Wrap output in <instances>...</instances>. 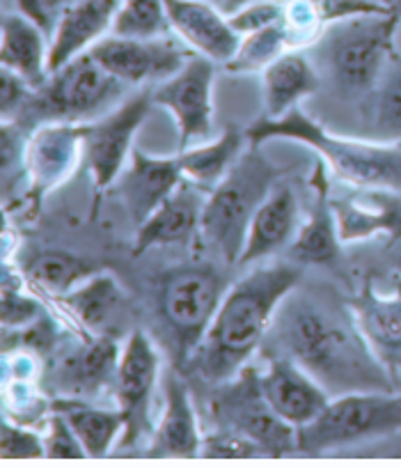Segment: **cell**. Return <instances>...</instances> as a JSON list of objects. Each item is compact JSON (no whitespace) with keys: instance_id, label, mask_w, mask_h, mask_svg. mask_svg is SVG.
Returning a JSON list of instances; mask_svg holds the SVG:
<instances>
[{"instance_id":"15","label":"cell","mask_w":401,"mask_h":468,"mask_svg":"<svg viewBox=\"0 0 401 468\" xmlns=\"http://www.w3.org/2000/svg\"><path fill=\"white\" fill-rule=\"evenodd\" d=\"M83 156V127L79 124H47L26 143V175L35 200L60 186Z\"/></svg>"},{"instance_id":"39","label":"cell","mask_w":401,"mask_h":468,"mask_svg":"<svg viewBox=\"0 0 401 468\" xmlns=\"http://www.w3.org/2000/svg\"><path fill=\"white\" fill-rule=\"evenodd\" d=\"M0 314H3V328H21L28 326L37 317H42L39 303L33 296H26L19 292V285H10V281H3V301H0Z\"/></svg>"},{"instance_id":"37","label":"cell","mask_w":401,"mask_h":468,"mask_svg":"<svg viewBox=\"0 0 401 468\" xmlns=\"http://www.w3.org/2000/svg\"><path fill=\"white\" fill-rule=\"evenodd\" d=\"M44 448H47V459H85L83 443L76 436V431L71 430V425L67 422V418L62 413L53 411L48 418V430L44 436Z\"/></svg>"},{"instance_id":"38","label":"cell","mask_w":401,"mask_h":468,"mask_svg":"<svg viewBox=\"0 0 401 468\" xmlns=\"http://www.w3.org/2000/svg\"><path fill=\"white\" fill-rule=\"evenodd\" d=\"M287 21V3H278V0H269V3H250V5L238 7L232 12L229 24L238 35H248L252 30L266 28V26L280 24Z\"/></svg>"},{"instance_id":"33","label":"cell","mask_w":401,"mask_h":468,"mask_svg":"<svg viewBox=\"0 0 401 468\" xmlns=\"http://www.w3.org/2000/svg\"><path fill=\"white\" fill-rule=\"evenodd\" d=\"M170 28L165 0H121L112 24L120 37H159Z\"/></svg>"},{"instance_id":"29","label":"cell","mask_w":401,"mask_h":468,"mask_svg":"<svg viewBox=\"0 0 401 468\" xmlns=\"http://www.w3.org/2000/svg\"><path fill=\"white\" fill-rule=\"evenodd\" d=\"M62 303L80 326L101 335L124 305V294L111 273L97 271L62 296Z\"/></svg>"},{"instance_id":"7","label":"cell","mask_w":401,"mask_h":468,"mask_svg":"<svg viewBox=\"0 0 401 468\" xmlns=\"http://www.w3.org/2000/svg\"><path fill=\"white\" fill-rule=\"evenodd\" d=\"M216 425L227 427L255 441L266 457L299 454L296 427L276 413L261 388V375L255 367H243L234 379L218 384L211 399Z\"/></svg>"},{"instance_id":"12","label":"cell","mask_w":401,"mask_h":468,"mask_svg":"<svg viewBox=\"0 0 401 468\" xmlns=\"http://www.w3.org/2000/svg\"><path fill=\"white\" fill-rule=\"evenodd\" d=\"M121 88V80L103 69L88 51L76 56L42 88L44 111L56 117L79 120L101 111Z\"/></svg>"},{"instance_id":"31","label":"cell","mask_w":401,"mask_h":468,"mask_svg":"<svg viewBox=\"0 0 401 468\" xmlns=\"http://www.w3.org/2000/svg\"><path fill=\"white\" fill-rule=\"evenodd\" d=\"M97 271L99 269L88 260L76 258L71 253H62V250H48V253H39L30 262L28 278L44 294L62 299Z\"/></svg>"},{"instance_id":"28","label":"cell","mask_w":401,"mask_h":468,"mask_svg":"<svg viewBox=\"0 0 401 468\" xmlns=\"http://www.w3.org/2000/svg\"><path fill=\"white\" fill-rule=\"evenodd\" d=\"M317 90V74L299 53H282L264 69V117L278 120Z\"/></svg>"},{"instance_id":"32","label":"cell","mask_w":401,"mask_h":468,"mask_svg":"<svg viewBox=\"0 0 401 468\" xmlns=\"http://www.w3.org/2000/svg\"><path fill=\"white\" fill-rule=\"evenodd\" d=\"M294 44L291 30L287 21L280 24L266 26V28L252 30V33L243 35L241 47H238L237 56L227 62L229 71H255L261 67H269L273 60L287 53V47Z\"/></svg>"},{"instance_id":"35","label":"cell","mask_w":401,"mask_h":468,"mask_svg":"<svg viewBox=\"0 0 401 468\" xmlns=\"http://www.w3.org/2000/svg\"><path fill=\"white\" fill-rule=\"evenodd\" d=\"M200 457L206 459H255L266 457L264 450L248 436L238 434V431L227 430V427H218L214 434L202 439V452Z\"/></svg>"},{"instance_id":"14","label":"cell","mask_w":401,"mask_h":468,"mask_svg":"<svg viewBox=\"0 0 401 468\" xmlns=\"http://www.w3.org/2000/svg\"><path fill=\"white\" fill-rule=\"evenodd\" d=\"M184 182L182 161L177 156H150L133 150L129 164L117 177V188L136 225L145 223L165 197Z\"/></svg>"},{"instance_id":"6","label":"cell","mask_w":401,"mask_h":468,"mask_svg":"<svg viewBox=\"0 0 401 468\" xmlns=\"http://www.w3.org/2000/svg\"><path fill=\"white\" fill-rule=\"evenodd\" d=\"M395 28V12H369L337 19L323 33L322 44L328 67L344 92L360 94L376 83Z\"/></svg>"},{"instance_id":"23","label":"cell","mask_w":401,"mask_h":468,"mask_svg":"<svg viewBox=\"0 0 401 468\" xmlns=\"http://www.w3.org/2000/svg\"><path fill=\"white\" fill-rule=\"evenodd\" d=\"M296 232H299V200L290 186H276L252 216L238 267H248L250 262L278 253L294 239Z\"/></svg>"},{"instance_id":"40","label":"cell","mask_w":401,"mask_h":468,"mask_svg":"<svg viewBox=\"0 0 401 468\" xmlns=\"http://www.w3.org/2000/svg\"><path fill=\"white\" fill-rule=\"evenodd\" d=\"M16 5H19L21 15L35 21L47 33V37L51 39L65 12L74 5V0H16Z\"/></svg>"},{"instance_id":"9","label":"cell","mask_w":401,"mask_h":468,"mask_svg":"<svg viewBox=\"0 0 401 468\" xmlns=\"http://www.w3.org/2000/svg\"><path fill=\"white\" fill-rule=\"evenodd\" d=\"M152 92L142 90L141 94L131 97L111 115L101 117L97 122L83 124V161L85 168L92 175L94 184V214L99 209L101 196L117 182L124 170L126 159L131 156V143L138 129L147 120L152 106Z\"/></svg>"},{"instance_id":"3","label":"cell","mask_w":401,"mask_h":468,"mask_svg":"<svg viewBox=\"0 0 401 468\" xmlns=\"http://www.w3.org/2000/svg\"><path fill=\"white\" fill-rule=\"evenodd\" d=\"M246 136L252 145H259L269 138H291L305 143L314 147L328 168L344 182L401 193V141L390 145H374V143L335 138L296 106L278 120L261 117L259 122L248 129Z\"/></svg>"},{"instance_id":"2","label":"cell","mask_w":401,"mask_h":468,"mask_svg":"<svg viewBox=\"0 0 401 468\" xmlns=\"http://www.w3.org/2000/svg\"><path fill=\"white\" fill-rule=\"evenodd\" d=\"M299 278L296 264H273L238 281L223 296L209 331L186 361L191 370L216 386L234 379L269 335L278 305L299 285Z\"/></svg>"},{"instance_id":"41","label":"cell","mask_w":401,"mask_h":468,"mask_svg":"<svg viewBox=\"0 0 401 468\" xmlns=\"http://www.w3.org/2000/svg\"><path fill=\"white\" fill-rule=\"evenodd\" d=\"M28 90L33 88L19 74L3 67V71H0V112H3V120L15 115L16 108L28 99Z\"/></svg>"},{"instance_id":"1","label":"cell","mask_w":401,"mask_h":468,"mask_svg":"<svg viewBox=\"0 0 401 468\" xmlns=\"http://www.w3.org/2000/svg\"><path fill=\"white\" fill-rule=\"evenodd\" d=\"M294 290L278 305L269 328L285 356L314 377L326 393H395V379L364 340L349 303L342 308Z\"/></svg>"},{"instance_id":"27","label":"cell","mask_w":401,"mask_h":468,"mask_svg":"<svg viewBox=\"0 0 401 468\" xmlns=\"http://www.w3.org/2000/svg\"><path fill=\"white\" fill-rule=\"evenodd\" d=\"M53 411L62 413L71 430L83 443L85 452L92 459H101L111 452L117 436L124 431V416L120 409H101L80 398L53 399Z\"/></svg>"},{"instance_id":"20","label":"cell","mask_w":401,"mask_h":468,"mask_svg":"<svg viewBox=\"0 0 401 468\" xmlns=\"http://www.w3.org/2000/svg\"><path fill=\"white\" fill-rule=\"evenodd\" d=\"M117 12L120 0H74L51 37L48 71L53 74L103 39V35L112 30Z\"/></svg>"},{"instance_id":"11","label":"cell","mask_w":401,"mask_h":468,"mask_svg":"<svg viewBox=\"0 0 401 468\" xmlns=\"http://www.w3.org/2000/svg\"><path fill=\"white\" fill-rule=\"evenodd\" d=\"M159 354L154 349V342L150 340L145 331L136 328L126 337V345L120 354V366H117L115 390L117 409L124 416V431H121V445L131 448L145 430L147 409H150L152 393L159 381Z\"/></svg>"},{"instance_id":"4","label":"cell","mask_w":401,"mask_h":468,"mask_svg":"<svg viewBox=\"0 0 401 468\" xmlns=\"http://www.w3.org/2000/svg\"><path fill=\"white\" fill-rule=\"evenodd\" d=\"M280 173V168L252 145L250 152L238 156L237 164L206 197L200 232L227 264H238L252 216L278 186Z\"/></svg>"},{"instance_id":"24","label":"cell","mask_w":401,"mask_h":468,"mask_svg":"<svg viewBox=\"0 0 401 468\" xmlns=\"http://www.w3.org/2000/svg\"><path fill=\"white\" fill-rule=\"evenodd\" d=\"M51 39L42 28L21 12L3 15L0 24V62L19 74L33 90H42L51 79L48 71V48Z\"/></svg>"},{"instance_id":"25","label":"cell","mask_w":401,"mask_h":468,"mask_svg":"<svg viewBox=\"0 0 401 468\" xmlns=\"http://www.w3.org/2000/svg\"><path fill=\"white\" fill-rule=\"evenodd\" d=\"M342 241L369 237L376 229H385L392 237H401V196L381 188H364L354 200L332 205Z\"/></svg>"},{"instance_id":"18","label":"cell","mask_w":401,"mask_h":468,"mask_svg":"<svg viewBox=\"0 0 401 468\" xmlns=\"http://www.w3.org/2000/svg\"><path fill=\"white\" fill-rule=\"evenodd\" d=\"M261 388L278 416L296 430L308 425L331 402L323 386L287 356L271 358L269 370L261 375Z\"/></svg>"},{"instance_id":"8","label":"cell","mask_w":401,"mask_h":468,"mask_svg":"<svg viewBox=\"0 0 401 468\" xmlns=\"http://www.w3.org/2000/svg\"><path fill=\"white\" fill-rule=\"evenodd\" d=\"M227 294L211 267H184L170 273L161 287V314L177 340V354L188 361L209 331L220 301Z\"/></svg>"},{"instance_id":"43","label":"cell","mask_w":401,"mask_h":468,"mask_svg":"<svg viewBox=\"0 0 401 468\" xmlns=\"http://www.w3.org/2000/svg\"><path fill=\"white\" fill-rule=\"evenodd\" d=\"M209 3H214V0H209Z\"/></svg>"},{"instance_id":"26","label":"cell","mask_w":401,"mask_h":468,"mask_svg":"<svg viewBox=\"0 0 401 468\" xmlns=\"http://www.w3.org/2000/svg\"><path fill=\"white\" fill-rule=\"evenodd\" d=\"M314 184H317V188H314L312 214H310L308 223L296 232L290 253L299 264H331L340 255L342 237L340 229H337L335 209L328 202L322 164L317 165Z\"/></svg>"},{"instance_id":"10","label":"cell","mask_w":401,"mask_h":468,"mask_svg":"<svg viewBox=\"0 0 401 468\" xmlns=\"http://www.w3.org/2000/svg\"><path fill=\"white\" fill-rule=\"evenodd\" d=\"M214 65L216 62L209 58L191 56L177 74L161 80L159 88L152 92L154 103L173 112L179 127V152L209 138L214 115Z\"/></svg>"},{"instance_id":"17","label":"cell","mask_w":401,"mask_h":468,"mask_svg":"<svg viewBox=\"0 0 401 468\" xmlns=\"http://www.w3.org/2000/svg\"><path fill=\"white\" fill-rule=\"evenodd\" d=\"M120 354L117 340L108 333L71 346L53 372L58 388L65 393V398H94L115 384Z\"/></svg>"},{"instance_id":"22","label":"cell","mask_w":401,"mask_h":468,"mask_svg":"<svg viewBox=\"0 0 401 468\" xmlns=\"http://www.w3.org/2000/svg\"><path fill=\"white\" fill-rule=\"evenodd\" d=\"M346 303L385 370L390 375L401 372V290L395 296H381L367 281L363 292Z\"/></svg>"},{"instance_id":"42","label":"cell","mask_w":401,"mask_h":468,"mask_svg":"<svg viewBox=\"0 0 401 468\" xmlns=\"http://www.w3.org/2000/svg\"><path fill=\"white\" fill-rule=\"evenodd\" d=\"M248 3H250V0H225V10H227L229 15H232V12H237L238 7L248 5Z\"/></svg>"},{"instance_id":"30","label":"cell","mask_w":401,"mask_h":468,"mask_svg":"<svg viewBox=\"0 0 401 468\" xmlns=\"http://www.w3.org/2000/svg\"><path fill=\"white\" fill-rule=\"evenodd\" d=\"M241 145L243 133L237 127H227L223 136L211 145L188 147V150L179 152L184 179L195 184L205 193H211L243 154Z\"/></svg>"},{"instance_id":"21","label":"cell","mask_w":401,"mask_h":468,"mask_svg":"<svg viewBox=\"0 0 401 468\" xmlns=\"http://www.w3.org/2000/svg\"><path fill=\"white\" fill-rule=\"evenodd\" d=\"M165 409L161 416L156 439L150 457L161 459H193L202 452V436L197 430V416L191 393L182 377L168 370L164 377Z\"/></svg>"},{"instance_id":"16","label":"cell","mask_w":401,"mask_h":468,"mask_svg":"<svg viewBox=\"0 0 401 468\" xmlns=\"http://www.w3.org/2000/svg\"><path fill=\"white\" fill-rule=\"evenodd\" d=\"M170 28L197 53L227 65L241 47V35L232 28L209 0H165Z\"/></svg>"},{"instance_id":"36","label":"cell","mask_w":401,"mask_h":468,"mask_svg":"<svg viewBox=\"0 0 401 468\" xmlns=\"http://www.w3.org/2000/svg\"><path fill=\"white\" fill-rule=\"evenodd\" d=\"M0 457L3 459H42L47 457L44 439L28 427L10 422L3 418L0 422Z\"/></svg>"},{"instance_id":"5","label":"cell","mask_w":401,"mask_h":468,"mask_svg":"<svg viewBox=\"0 0 401 468\" xmlns=\"http://www.w3.org/2000/svg\"><path fill=\"white\" fill-rule=\"evenodd\" d=\"M401 431V395L346 393L323 407L308 425L299 427V454H323L372 436Z\"/></svg>"},{"instance_id":"13","label":"cell","mask_w":401,"mask_h":468,"mask_svg":"<svg viewBox=\"0 0 401 468\" xmlns=\"http://www.w3.org/2000/svg\"><path fill=\"white\" fill-rule=\"evenodd\" d=\"M90 56L121 83H150L177 74L191 53L156 37H103L90 48Z\"/></svg>"},{"instance_id":"34","label":"cell","mask_w":401,"mask_h":468,"mask_svg":"<svg viewBox=\"0 0 401 468\" xmlns=\"http://www.w3.org/2000/svg\"><path fill=\"white\" fill-rule=\"evenodd\" d=\"M376 129L383 136L401 141V60L387 71L385 80L378 88Z\"/></svg>"},{"instance_id":"19","label":"cell","mask_w":401,"mask_h":468,"mask_svg":"<svg viewBox=\"0 0 401 468\" xmlns=\"http://www.w3.org/2000/svg\"><path fill=\"white\" fill-rule=\"evenodd\" d=\"M202 188L184 179L173 193L164 200V205L145 220L138 225L136 246H133V255L147 253L154 246H168V244H186L193 234L200 229L202 209L205 202L202 200Z\"/></svg>"}]
</instances>
